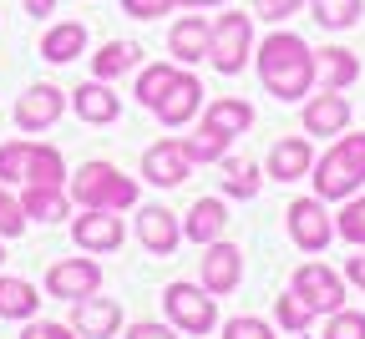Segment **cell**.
Returning <instances> with one entry per match:
<instances>
[{"label": "cell", "mask_w": 365, "mask_h": 339, "mask_svg": "<svg viewBox=\"0 0 365 339\" xmlns=\"http://www.w3.org/2000/svg\"><path fill=\"white\" fill-rule=\"evenodd\" d=\"M36 309H41V288L31 278L0 273V319H36Z\"/></svg>", "instance_id": "25"}, {"label": "cell", "mask_w": 365, "mask_h": 339, "mask_svg": "<svg viewBox=\"0 0 365 339\" xmlns=\"http://www.w3.org/2000/svg\"><path fill=\"white\" fill-rule=\"evenodd\" d=\"M21 339H81L71 324H51V319H26Z\"/></svg>", "instance_id": "38"}, {"label": "cell", "mask_w": 365, "mask_h": 339, "mask_svg": "<svg viewBox=\"0 0 365 339\" xmlns=\"http://www.w3.org/2000/svg\"><path fill=\"white\" fill-rule=\"evenodd\" d=\"M198 278L203 288L218 299V294H234L239 278H244V254L234 244H223V238H213V244L203 249V264H198Z\"/></svg>", "instance_id": "11"}, {"label": "cell", "mask_w": 365, "mask_h": 339, "mask_svg": "<svg viewBox=\"0 0 365 339\" xmlns=\"http://www.w3.org/2000/svg\"><path fill=\"white\" fill-rule=\"evenodd\" d=\"M223 339H274V324H264L254 314H239V319L223 324Z\"/></svg>", "instance_id": "37"}, {"label": "cell", "mask_w": 365, "mask_h": 339, "mask_svg": "<svg viewBox=\"0 0 365 339\" xmlns=\"http://www.w3.org/2000/svg\"><path fill=\"white\" fill-rule=\"evenodd\" d=\"M345 278H350L355 288H365V254H355V259H345Z\"/></svg>", "instance_id": "42"}, {"label": "cell", "mask_w": 365, "mask_h": 339, "mask_svg": "<svg viewBox=\"0 0 365 339\" xmlns=\"http://www.w3.org/2000/svg\"><path fill=\"white\" fill-rule=\"evenodd\" d=\"M71 198L81 208H112V213H122V208H137V182L127 172H117L112 162L97 157V162H81L71 172Z\"/></svg>", "instance_id": "3"}, {"label": "cell", "mask_w": 365, "mask_h": 339, "mask_svg": "<svg viewBox=\"0 0 365 339\" xmlns=\"http://www.w3.org/2000/svg\"><path fill=\"white\" fill-rule=\"evenodd\" d=\"M122 11H127L132 21H158V16L178 11V0H122Z\"/></svg>", "instance_id": "39"}, {"label": "cell", "mask_w": 365, "mask_h": 339, "mask_svg": "<svg viewBox=\"0 0 365 339\" xmlns=\"http://www.w3.org/2000/svg\"><path fill=\"white\" fill-rule=\"evenodd\" d=\"M137 61H143V46L137 41H107L97 56H91V71H97V81H117V76H127Z\"/></svg>", "instance_id": "26"}, {"label": "cell", "mask_w": 365, "mask_h": 339, "mask_svg": "<svg viewBox=\"0 0 365 339\" xmlns=\"http://www.w3.org/2000/svg\"><path fill=\"white\" fill-rule=\"evenodd\" d=\"M21 6H26V11L41 21V16H51V11H56V0H21Z\"/></svg>", "instance_id": "43"}, {"label": "cell", "mask_w": 365, "mask_h": 339, "mask_svg": "<svg viewBox=\"0 0 365 339\" xmlns=\"http://www.w3.org/2000/svg\"><path fill=\"white\" fill-rule=\"evenodd\" d=\"M223 228H228V208H223V198H198L193 208H188V218H182V238H193V244H213V238H223Z\"/></svg>", "instance_id": "20"}, {"label": "cell", "mask_w": 365, "mask_h": 339, "mask_svg": "<svg viewBox=\"0 0 365 339\" xmlns=\"http://www.w3.org/2000/svg\"><path fill=\"white\" fill-rule=\"evenodd\" d=\"M254 66H259V81H264V91L274 96V102H304V96L314 91V81H319L314 51L304 46V36H294V31L264 36L259 51H254Z\"/></svg>", "instance_id": "1"}, {"label": "cell", "mask_w": 365, "mask_h": 339, "mask_svg": "<svg viewBox=\"0 0 365 339\" xmlns=\"http://www.w3.org/2000/svg\"><path fill=\"white\" fill-rule=\"evenodd\" d=\"M335 238L365 249V198H345V208H340V218H335Z\"/></svg>", "instance_id": "33"}, {"label": "cell", "mask_w": 365, "mask_h": 339, "mask_svg": "<svg viewBox=\"0 0 365 339\" xmlns=\"http://www.w3.org/2000/svg\"><path fill=\"white\" fill-rule=\"evenodd\" d=\"M309 11H314V26H325V31H350L365 11V0H309Z\"/></svg>", "instance_id": "28"}, {"label": "cell", "mask_w": 365, "mask_h": 339, "mask_svg": "<svg viewBox=\"0 0 365 339\" xmlns=\"http://www.w3.org/2000/svg\"><path fill=\"white\" fill-rule=\"evenodd\" d=\"M163 309H168V324L178 334H213L218 329V304L203 283H168Z\"/></svg>", "instance_id": "5"}, {"label": "cell", "mask_w": 365, "mask_h": 339, "mask_svg": "<svg viewBox=\"0 0 365 339\" xmlns=\"http://www.w3.org/2000/svg\"><path fill=\"white\" fill-rule=\"evenodd\" d=\"M314 71H319V86H330V91H345V86L360 81V61H355V51H345V46L314 51Z\"/></svg>", "instance_id": "21"}, {"label": "cell", "mask_w": 365, "mask_h": 339, "mask_svg": "<svg viewBox=\"0 0 365 339\" xmlns=\"http://www.w3.org/2000/svg\"><path fill=\"white\" fill-rule=\"evenodd\" d=\"M182 11H208V6H228V0H178Z\"/></svg>", "instance_id": "44"}, {"label": "cell", "mask_w": 365, "mask_h": 339, "mask_svg": "<svg viewBox=\"0 0 365 339\" xmlns=\"http://www.w3.org/2000/svg\"><path fill=\"white\" fill-rule=\"evenodd\" d=\"M198 107H203V81H198L193 71H178L173 86L163 91V102H158L153 112H158L163 127H188V122L198 117Z\"/></svg>", "instance_id": "12"}, {"label": "cell", "mask_w": 365, "mask_h": 339, "mask_svg": "<svg viewBox=\"0 0 365 339\" xmlns=\"http://www.w3.org/2000/svg\"><path fill=\"white\" fill-rule=\"evenodd\" d=\"M0 264H6V249H0Z\"/></svg>", "instance_id": "45"}, {"label": "cell", "mask_w": 365, "mask_h": 339, "mask_svg": "<svg viewBox=\"0 0 365 339\" xmlns=\"http://www.w3.org/2000/svg\"><path fill=\"white\" fill-rule=\"evenodd\" d=\"M319 339H365V314L360 309H335L325 314V334Z\"/></svg>", "instance_id": "35"}, {"label": "cell", "mask_w": 365, "mask_h": 339, "mask_svg": "<svg viewBox=\"0 0 365 339\" xmlns=\"http://www.w3.org/2000/svg\"><path fill=\"white\" fill-rule=\"evenodd\" d=\"M173 76H178V66L173 61H158V66H143V71H137V102H143L148 112L163 102V91L173 86Z\"/></svg>", "instance_id": "30"}, {"label": "cell", "mask_w": 365, "mask_h": 339, "mask_svg": "<svg viewBox=\"0 0 365 339\" xmlns=\"http://www.w3.org/2000/svg\"><path fill=\"white\" fill-rule=\"evenodd\" d=\"M71 329H76L81 339H117V329H122V304L86 294V299L71 304Z\"/></svg>", "instance_id": "14"}, {"label": "cell", "mask_w": 365, "mask_h": 339, "mask_svg": "<svg viewBox=\"0 0 365 339\" xmlns=\"http://www.w3.org/2000/svg\"><path fill=\"white\" fill-rule=\"evenodd\" d=\"M66 112V91L51 86V81H36L21 91V102H16V127L21 132H46V127H56Z\"/></svg>", "instance_id": "9"}, {"label": "cell", "mask_w": 365, "mask_h": 339, "mask_svg": "<svg viewBox=\"0 0 365 339\" xmlns=\"http://www.w3.org/2000/svg\"><path fill=\"white\" fill-rule=\"evenodd\" d=\"M71 238H76V249H86V254H117L127 228H122V218L112 208H81V218L71 223Z\"/></svg>", "instance_id": "10"}, {"label": "cell", "mask_w": 365, "mask_h": 339, "mask_svg": "<svg viewBox=\"0 0 365 339\" xmlns=\"http://www.w3.org/2000/svg\"><path fill=\"white\" fill-rule=\"evenodd\" d=\"M309 182H314V198L325 203H345L365 187V132H340V142L314 157L309 167Z\"/></svg>", "instance_id": "2"}, {"label": "cell", "mask_w": 365, "mask_h": 339, "mask_svg": "<svg viewBox=\"0 0 365 339\" xmlns=\"http://www.w3.org/2000/svg\"><path fill=\"white\" fill-rule=\"evenodd\" d=\"M137 244H143L153 259H173V249L182 244V223L168 213V208H143L137 213Z\"/></svg>", "instance_id": "15"}, {"label": "cell", "mask_w": 365, "mask_h": 339, "mask_svg": "<svg viewBox=\"0 0 365 339\" xmlns=\"http://www.w3.org/2000/svg\"><path fill=\"white\" fill-rule=\"evenodd\" d=\"M249 56H254V21H249L244 11L218 16V21H213V36H208V61H213V71L239 76V71L249 66Z\"/></svg>", "instance_id": "4"}, {"label": "cell", "mask_w": 365, "mask_h": 339, "mask_svg": "<svg viewBox=\"0 0 365 339\" xmlns=\"http://www.w3.org/2000/svg\"><path fill=\"white\" fill-rule=\"evenodd\" d=\"M26 162H31V142H0V182H26Z\"/></svg>", "instance_id": "34"}, {"label": "cell", "mask_w": 365, "mask_h": 339, "mask_svg": "<svg viewBox=\"0 0 365 339\" xmlns=\"http://www.w3.org/2000/svg\"><path fill=\"white\" fill-rule=\"evenodd\" d=\"M309 167H314L309 137H284V142H274V147H269V162H264V172H269L274 182H299V177H309Z\"/></svg>", "instance_id": "17"}, {"label": "cell", "mask_w": 365, "mask_h": 339, "mask_svg": "<svg viewBox=\"0 0 365 339\" xmlns=\"http://www.w3.org/2000/svg\"><path fill=\"white\" fill-rule=\"evenodd\" d=\"M259 187H264V177H259V167L249 162V157H234V162H223V192L228 198H259Z\"/></svg>", "instance_id": "29"}, {"label": "cell", "mask_w": 365, "mask_h": 339, "mask_svg": "<svg viewBox=\"0 0 365 339\" xmlns=\"http://www.w3.org/2000/svg\"><path fill=\"white\" fill-rule=\"evenodd\" d=\"M350 127V96H340V91H319V96H309L304 102V132L309 137H340Z\"/></svg>", "instance_id": "16"}, {"label": "cell", "mask_w": 365, "mask_h": 339, "mask_svg": "<svg viewBox=\"0 0 365 339\" xmlns=\"http://www.w3.org/2000/svg\"><path fill=\"white\" fill-rule=\"evenodd\" d=\"M188 167H193V157H188V147H182L178 137H163V142H153L143 152V177L153 187H178L188 177Z\"/></svg>", "instance_id": "13"}, {"label": "cell", "mask_w": 365, "mask_h": 339, "mask_svg": "<svg viewBox=\"0 0 365 339\" xmlns=\"http://www.w3.org/2000/svg\"><path fill=\"white\" fill-rule=\"evenodd\" d=\"M228 142H234V137H223V132H213V127H203V122H198V132L182 142V147H188V157H193V162H223Z\"/></svg>", "instance_id": "32"}, {"label": "cell", "mask_w": 365, "mask_h": 339, "mask_svg": "<svg viewBox=\"0 0 365 339\" xmlns=\"http://www.w3.org/2000/svg\"><path fill=\"white\" fill-rule=\"evenodd\" d=\"M319 314L294 294V288H289V294H279V299H274V324H279V329H289V334H304L309 324H314Z\"/></svg>", "instance_id": "31"}, {"label": "cell", "mask_w": 365, "mask_h": 339, "mask_svg": "<svg viewBox=\"0 0 365 339\" xmlns=\"http://www.w3.org/2000/svg\"><path fill=\"white\" fill-rule=\"evenodd\" d=\"M208 36H213V26H208L203 16H182V21L168 31V51H173V61H182V66L208 61Z\"/></svg>", "instance_id": "19"}, {"label": "cell", "mask_w": 365, "mask_h": 339, "mask_svg": "<svg viewBox=\"0 0 365 339\" xmlns=\"http://www.w3.org/2000/svg\"><path fill=\"white\" fill-rule=\"evenodd\" d=\"M16 233H26V208H21V198L6 192V182H0V238H16Z\"/></svg>", "instance_id": "36"}, {"label": "cell", "mask_w": 365, "mask_h": 339, "mask_svg": "<svg viewBox=\"0 0 365 339\" xmlns=\"http://www.w3.org/2000/svg\"><path fill=\"white\" fill-rule=\"evenodd\" d=\"M289 288L314 309V314H335V309H345V278L330 268V264H299L294 268V278H289Z\"/></svg>", "instance_id": "7"}, {"label": "cell", "mask_w": 365, "mask_h": 339, "mask_svg": "<svg viewBox=\"0 0 365 339\" xmlns=\"http://www.w3.org/2000/svg\"><path fill=\"white\" fill-rule=\"evenodd\" d=\"M203 127H213L223 137H244L254 127V107L244 96H218V102H208V112H203Z\"/></svg>", "instance_id": "24"}, {"label": "cell", "mask_w": 365, "mask_h": 339, "mask_svg": "<svg viewBox=\"0 0 365 339\" xmlns=\"http://www.w3.org/2000/svg\"><path fill=\"white\" fill-rule=\"evenodd\" d=\"M26 182H46V187H66V157L51 142H31V162H26Z\"/></svg>", "instance_id": "27"}, {"label": "cell", "mask_w": 365, "mask_h": 339, "mask_svg": "<svg viewBox=\"0 0 365 339\" xmlns=\"http://www.w3.org/2000/svg\"><path fill=\"white\" fill-rule=\"evenodd\" d=\"M309 0H254V11L264 16V21H289L294 11H304Z\"/></svg>", "instance_id": "40"}, {"label": "cell", "mask_w": 365, "mask_h": 339, "mask_svg": "<svg viewBox=\"0 0 365 339\" xmlns=\"http://www.w3.org/2000/svg\"><path fill=\"white\" fill-rule=\"evenodd\" d=\"M81 51H86V26L81 21H61V26H51V31L41 36V56L51 61V66H66Z\"/></svg>", "instance_id": "23"}, {"label": "cell", "mask_w": 365, "mask_h": 339, "mask_svg": "<svg viewBox=\"0 0 365 339\" xmlns=\"http://www.w3.org/2000/svg\"><path fill=\"white\" fill-rule=\"evenodd\" d=\"M21 208H26V218H36V223H61V218L71 213V198H66V187L26 182V192H21Z\"/></svg>", "instance_id": "22"}, {"label": "cell", "mask_w": 365, "mask_h": 339, "mask_svg": "<svg viewBox=\"0 0 365 339\" xmlns=\"http://www.w3.org/2000/svg\"><path fill=\"white\" fill-rule=\"evenodd\" d=\"M127 339H178V329L158 324V319H137V324H127Z\"/></svg>", "instance_id": "41"}, {"label": "cell", "mask_w": 365, "mask_h": 339, "mask_svg": "<svg viewBox=\"0 0 365 339\" xmlns=\"http://www.w3.org/2000/svg\"><path fill=\"white\" fill-rule=\"evenodd\" d=\"M284 223H289L294 249H304V254L330 249V238H335V218H330L325 198H294L289 213H284Z\"/></svg>", "instance_id": "6"}, {"label": "cell", "mask_w": 365, "mask_h": 339, "mask_svg": "<svg viewBox=\"0 0 365 339\" xmlns=\"http://www.w3.org/2000/svg\"><path fill=\"white\" fill-rule=\"evenodd\" d=\"M97 288H102V264L97 259H61V264L46 268V294L51 299L76 304L86 294H97Z\"/></svg>", "instance_id": "8"}, {"label": "cell", "mask_w": 365, "mask_h": 339, "mask_svg": "<svg viewBox=\"0 0 365 339\" xmlns=\"http://www.w3.org/2000/svg\"><path fill=\"white\" fill-rule=\"evenodd\" d=\"M71 112L86 122V127H112L122 117V96H112L107 81H86L71 91Z\"/></svg>", "instance_id": "18"}]
</instances>
